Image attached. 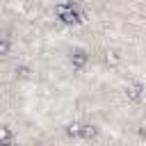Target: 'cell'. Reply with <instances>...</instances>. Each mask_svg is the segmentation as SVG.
Returning a JSON list of instances; mask_svg holds the SVG:
<instances>
[{"instance_id": "cell-1", "label": "cell", "mask_w": 146, "mask_h": 146, "mask_svg": "<svg viewBox=\"0 0 146 146\" xmlns=\"http://www.w3.org/2000/svg\"><path fill=\"white\" fill-rule=\"evenodd\" d=\"M57 16H59V21L62 23H78V18H80V14L75 11V7L73 5H59L57 7Z\"/></svg>"}, {"instance_id": "cell-2", "label": "cell", "mask_w": 146, "mask_h": 146, "mask_svg": "<svg viewBox=\"0 0 146 146\" xmlns=\"http://www.w3.org/2000/svg\"><path fill=\"white\" fill-rule=\"evenodd\" d=\"M71 62H73V66H75V68H82V66H84V62H87V52H84L82 48H75V50L71 52Z\"/></svg>"}, {"instance_id": "cell-3", "label": "cell", "mask_w": 146, "mask_h": 146, "mask_svg": "<svg viewBox=\"0 0 146 146\" xmlns=\"http://www.w3.org/2000/svg\"><path fill=\"white\" fill-rule=\"evenodd\" d=\"M125 94H128V98H132V100H139L141 98V84H130L128 89H125Z\"/></svg>"}, {"instance_id": "cell-4", "label": "cell", "mask_w": 146, "mask_h": 146, "mask_svg": "<svg viewBox=\"0 0 146 146\" xmlns=\"http://www.w3.org/2000/svg\"><path fill=\"white\" fill-rule=\"evenodd\" d=\"M80 137H84V139H91V137H96V128H94V125H82V132H80Z\"/></svg>"}, {"instance_id": "cell-5", "label": "cell", "mask_w": 146, "mask_h": 146, "mask_svg": "<svg viewBox=\"0 0 146 146\" xmlns=\"http://www.w3.org/2000/svg\"><path fill=\"white\" fill-rule=\"evenodd\" d=\"M9 137H11V132L7 128H0V139L5 141V146H9Z\"/></svg>"}]
</instances>
